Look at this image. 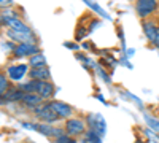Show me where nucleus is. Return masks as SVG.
I'll return each instance as SVG.
<instances>
[{
  "label": "nucleus",
  "mask_w": 159,
  "mask_h": 143,
  "mask_svg": "<svg viewBox=\"0 0 159 143\" xmlns=\"http://www.w3.org/2000/svg\"><path fill=\"white\" fill-rule=\"evenodd\" d=\"M64 131L67 135L78 138V137H83L88 132V124L84 116H73V118L64 121Z\"/></svg>",
  "instance_id": "obj_1"
},
{
  "label": "nucleus",
  "mask_w": 159,
  "mask_h": 143,
  "mask_svg": "<svg viewBox=\"0 0 159 143\" xmlns=\"http://www.w3.org/2000/svg\"><path fill=\"white\" fill-rule=\"evenodd\" d=\"M32 118L38 123H46V124H57L61 121V118L49 107V102H45L40 107H37L32 111Z\"/></svg>",
  "instance_id": "obj_2"
},
{
  "label": "nucleus",
  "mask_w": 159,
  "mask_h": 143,
  "mask_svg": "<svg viewBox=\"0 0 159 143\" xmlns=\"http://www.w3.org/2000/svg\"><path fill=\"white\" fill-rule=\"evenodd\" d=\"M134 8H135V15L142 21H145L156 15V11L159 8V2L157 0H135Z\"/></svg>",
  "instance_id": "obj_3"
},
{
  "label": "nucleus",
  "mask_w": 159,
  "mask_h": 143,
  "mask_svg": "<svg viewBox=\"0 0 159 143\" xmlns=\"http://www.w3.org/2000/svg\"><path fill=\"white\" fill-rule=\"evenodd\" d=\"M8 76V80L11 83H22L25 76H29V72H30V65L29 64H10L7 65V69L3 70Z\"/></svg>",
  "instance_id": "obj_4"
},
{
  "label": "nucleus",
  "mask_w": 159,
  "mask_h": 143,
  "mask_svg": "<svg viewBox=\"0 0 159 143\" xmlns=\"http://www.w3.org/2000/svg\"><path fill=\"white\" fill-rule=\"evenodd\" d=\"M84 119H86L88 129L97 132L100 137H105V134H107V121L103 119V116L100 113H88L84 114Z\"/></svg>",
  "instance_id": "obj_5"
},
{
  "label": "nucleus",
  "mask_w": 159,
  "mask_h": 143,
  "mask_svg": "<svg viewBox=\"0 0 159 143\" xmlns=\"http://www.w3.org/2000/svg\"><path fill=\"white\" fill-rule=\"evenodd\" d=\"M38 53H42V49H40L38 45H34V43H19V45H16L15 51H13L11 59H18V60L24 59V57L30 59L32 56H35Z\"/></svg>",
  "instance_id": "obj_6"
},
{
  "label": "nucleus",
  "mask_w": 159,
  "mask_h": 143,
  "mask_svg": "<svg viewBox=\"0 0 159 143\" xmlns=\"http://www.w3.org/2000/svg\"><path fill=\"white\" fill-rule=\"evenodd\" d=\"M49 107L61 118V121H67L75 116V108L70 103H65L62 100H49Z\"/></svg>",
  "instance_id": "obj_7"
},
{
  "label": "nucleus",
  "mask_w": 159,
  "mask_h": 143,
  "mask_svg": "<svg viewBox=\"0 0 159 143\" xmlns=\"http://www.w3.org/2000/svg\"><path fill=\"white\" fill-rule=\"evenodd\" d=\"M142 29H143V34H145L147 42H148L151 46H154V43H156V35H157V30H159L157 21L153 19V18L142 21Z\"/></svg>",
  "instance_id": "obj_8"
},
{
  "label": "nucleus",
  "mask_w": 159,
  "mask_h": 143,
  "mask_svg": "<svg viewBox=\"0 0 159 143\" xmlns=\"http://www.w3.org/2000/svg\"><path fill=\"white\" fill-rule=\"evenodd\" d=\"M2 25L7 29H15V30H19V32H24V34H34L32 29L19 16L18 18H3L2 16Z\"/></svg>",
  "instance_id": "obj_9"
},
{
  "label": "nucleus",
  "mask_w": 159,
  "mask_h": 143,
  "mask_svg": "<svg viewBox=\"0 0 159 143\" xmlns=\"http://www.w3.org/2000/svg\"><path fill=\"white\" fill-rule=\"evenodd\" d=\"M24 92L18 87V86H11L8 91H7V94L3 96H0V103L2 105H7V103H21L22 99H24Z\"/></svg>",
  "instance_id": "obj_10"
},
{
  "label": "nucleus",
  "mask_w": 159,
  "mask_h": 143,
  "mask_svg": "<svg viewBox=\"0 0 159 143\" xmlns=\"http://www.w3.org/2000/svg\"><path fill=\"white\" fill-rule=\"evenodd\" d=\"M56 91H57V87H56V84L52 83V81H40V83H38L37 94L42 97L45 102H49V100L54 99Z\"/></svg>",
  "instance_id": "obj_11"
},
{
  "label": "nucleus",
  "mask_w": 159,
  "mask_h": 143,
  "mask_svg": "<svg viewBox=\"0 0 159 143\" xmlns=\"http://www.w3.org/2000/svg\"><path fill=\"white\" fill-rule=\"evenodd\" d=\"M42 103H45V100L40 97L38 94H25L24 96V99H22V102L19 103V105L24 108V110H27V111H34L37 107H40Z\"/></svg>",
  "instance_id": "obj_12"
},
{
  "label": "nucleus",
  "mask_w": 159,
  "mask_h": 143,
  "mask_svg": "<svg viewBox=\"0 0 159 143\" xmlns=\"http://www.w3.org/2000/svg\"><path fill=\"white\" fill-rule=\"evenodd\" d=\"M29 78L34 81H51V72L48 67L43 69H30Z\"/></svg>",
  "instance_id": "obj_13"
},
{
  "label": "nucleus",
  "mask_w": 159,
  "mask_h": 143,
  "mask_svg": "<svg viewBox=\"0 0 159 143\" xmlns=\"http://www.w3.org/2000/svg\"><path fill=\"white\" fill-rule=\"evenodd\" d=\"M27 64L30 65V69H43V67H48V60H46V56L43 54V51H42V53H38V54H35V56H32Z\"/></svg>",
  "instance_id": "obj_14"
},
{
  "label": "nucleus",
  "mask_w": 159,
  "mask_h": 143,
  "mask_svg": "<svg viewBox=\"0 0 159 143\" xmlns=\"http://www.w3.org/2000/svg\"><path fill=\"white\" fill-rule=\"evenodd\" d=\"M75 57H76L80 62H81V65H83L86 70H89V72L94 70V72H96V69H97L99 64H97V62H94L92 59H89L86 54H83V53H80V51H78V53H75Z\"/></svg>",
  "instance_id": "obj_15"
},
{
  "label": "nucleus",
  "mask_w": 159,
  "mask_h": 143,
  "mask_svg": "<svg viewBox=\"0 0 159 143\" xmlns=\"http://www.w3.org/2000/svg\"><path fill=\"white\" fill-rule=\"evenodd\" d=\"M38 83L40 81H34V80H29L27 81H22V83H19V84H16L24 94H37V91H38Z\"/></svg>",
  "instance_id": "obj_16"
},
{
  "label": "nucleus",
  "mask_w": 159,
  "mask_h": 143,
  "mask_svg": "<svg viewBox=\"0 0 159 143\" xmlns=\"http://www.w3.org/2000/svg\"><path fill=\"white\" fill-rule=\"evenodd\" d=\"M143 119H145V123H147V127H148V129H151L153 132L159 134V118L150 114L148 111H145V113H143Z\"/></svg>",
  "instance_id": "obj_17"
},
{
  "label": "nucleus",
  "mask_w": 159,
  "mask_h": 143,
  "mask_svg": "<svg viewBox=\"0 0 159 143\" xmlns=\"http://www.w3.org/2000/svg\"><path fill=\"white\" fill-rule=\"evenodd\" d=\"M102 138H103V137H100L97 132H94V131H91V129H88V132L83 135V138L80 140V143H103Z\"/></svg>",
  "instance_id": "obj_18"
},
{
  "label": "nucleus",
  "mask_w": 159,
  "mask_h": 143,
  "mask_svg": "<svg viewBox=\"0 0 159 143\" xmlns=\"http://www.w3.org/2000/svg\"><path fill=\"white\" fill-rule=\"evenodd\" d=\"M10 83H11V81L8 80L7 73H5V72H2V73H0V96L7 94V91L11 87V84H10Z\"/></svg>",
  "instance_id": "obj_19"
},
{
  "label": "nucleus",
  "mask_w": 159,
  "mask_h": 143,
  "mask_svg": "<svg viewBox=\"0 0 159 143\" xmlns=\"http://www.w3.org/2000/svg\"><path fill=\"white\" fill-rule=\"evenodd\" d=\"M96 73L99 75V78L100 80H103L107 84H111V75L108 73V70L107 69H103L102 65H97V69H96Z\"/></svg>",
  "instance_id": "obj_20"
},
{
  "label": "nucleus",
  "mask_w": 159,
  "mask_h": 143,
  "mask_svg": "<svg viewBox=\"0 0 159 143\" xmlns=\"http://www.w3.org/2000/svg\"><path fill=\"white\" fill-rule=\"evenodd\" d=\"M83 2H84V3H86L89 8H92V10H94V11L97 13V15H99V16H102V18H105V19H110V16H108L107 13H105V11L102 10V8H100V7H99L96 2H92V0H83Z\"/></svg>",
  "instance_id": "obj_21"
},
{
  "label": "nucleus",
  "mask_w": 159,
  "mask_h": 143,
  "mask_svg": "<svg viewBox=\"0 0 159 143\" xmlns=\"http://www.w3.org/2000/svg\"><path fill=\"white\" fill-rule=\"evenodd\" d=\"M15 48H16V43H15V42L8 40V38H7V40H2V51H3V53H7L8 56L13 54Z\"/></svg>",
  "instance_id": "obj_22"
},
{
  "label": "nucleus",
  "mask_w": 159,
  "mask_h": 143,
  "mask_svg": "<svg viewBox=\"0 0 159 143\" xmlns=\"http://www.w3.org/2000/svg\"><path fill=\"white\" fill-rule=\"evenodd\" d=\"M51 141L52 143H80L76 138H73V137H70L67 134H64V135H61V137H57L54 140H51Z\"/></svg>",
  "instance_id": "obj_23"
},
{
  "label": "nucleus",
  "mask_w": 159,
  "mask_h": 143,
  "mask_svg": "<svg viewBox=\"0 0 159 143\" xmlns=\"http://www.w3.org/2000/svg\"><path fill=\"white\" fill-rule=\"evenodd\" d=\"M143 134H145V137H150V140L153 141V143H159V134H156V132H153L151 129H143Z\"/></svg>",
  "instance_id": "obj_24"
},
{
  "label": "nucleus",
  "mask_w": 159,
  "mask_h": 143,
  "mask_svg": "<svg viewBox=\"0 0 159 143\" xmlns=\"http://www.w3.org/2000/svg\"><path fill=\"white\" fill-rule=\"evenodd\" d=\"M2 16L3 18H18L19 15H18V13L15 11V10H13V8H2Z\"/></svg>",
  "instance_id": "obj_25"
},
{
  "label": "nucleus",
  "mask_w": 159,
  "mask_h": 143,
  "mask_svg": "<svg viewBox=\"0 0 159 143\" xmlns=\"http://www.w3.org/2000/svg\"><path fill=\"white\" fill-rule=\"evenodd\" d=\"M124 96H127V97H129V99H130L132 102H135L139 108H143V103H142V100H140V99H139L137 96H134V94H130L129 91H124Z\"/></svg>",
  "instance_id": "obj_26"
},
{
  "label": "nucleus",
  "mask_w": 159,
  "mask_h": 143,
  "mask_svg": "<svg viewBox=\"0 0 159 143\" xmlns=\"http://www.w3.org/2000/svg\"><path fill=\"white\" fill-rule=\"evenodd\" d=\"M64 46L65 48H70L72 51H76V53H78V49H80V45H76L73 42H64Z\"/></svg>",
  "instance_id": "obj_27"
},
{
  "label": "nucleus",
  "mask_w": 159,
  "mask_h": 143,
  "mask_svg": "<svg viewBox=\"0 0 159 143\" xmlns=\"http://www.w3.org/2000/svg\"><path fill=\"white\" fill-rule=\"evenodd\" d=\"M0 5H2V8H8L13 5V0H0Z\"/></svg>",
  "instance_id": "obj_28"
},
{
  "label": "nucleus",
  "mask_w": 159,
  "mask_h": 143,
  "mask_svg": "<svg viewBox=\"0 0 159 143\" xmlns=\"http://www.w3.org/2000/svg\"><path fill=\"white\" fill-rule=\"evenodd\" d=\"M154 48L159 49V30H157V35H156V43H154Z\"/></svg>",
  "instance_id": "obj_29"
},
{
  "label": "nucleus",
  "mask_w": 159,
  "mask_h": 143,
  "mask_svg": "<svg viewBox=\"0 0 159 143\" xmlns=\"http://www.w3.org/2000/svg\"><path fill=\"white\" fill-rule=\"evenodd\" d=\"M97 99H99V100H100L102 103H105V105H107V100H105V99H103V97H102L100 94H97Z\"/></svg>",
  "instance_id": "obj_30"
},
{
  "label": "nucleus",
  "mask_w": 159,
  "mask_h": 143,
  "mask_svg": "<svg viewBox=\"0 0 159 143\" xmlns=\"http://www.w3.org/2000/svg\"><path fill=\"white\" fill-rule=\"evenodd\" d=\"M137 143H147V141H143V140H139V141H137Z\"/></svg>",
  "instance_id": "obj_31"
},
{
  "label": "nucleus",
  "mask_w": 159,
  "mask_h": 143,
  "mask_svg": "<svg viewBox=\"0 0 159 143\" xmlns=\"http://www.w3.org/2000/svg\"><path fill=\"white\" fill-rule=\"evenodd\" d=\"M27 143H30V141H27Z\"/></svg>",
  "instance_id": "obj_32"
}]
</instances>
